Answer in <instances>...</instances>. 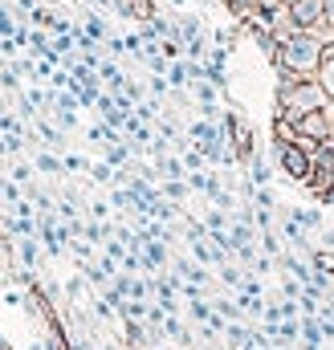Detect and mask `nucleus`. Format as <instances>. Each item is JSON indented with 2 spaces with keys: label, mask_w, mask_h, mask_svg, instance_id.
Here are the masks:
<instances>
[{
  "label": "nucleus",
  "mask_w": 334,
  "mask_h": 350,
  "mask_svg": "<svg viewBox=\"0 0 334 350\" xmlns=\"http://www.w3.org/2000/svg\"><path fill=\"white\" fill-rule=\"evenodd\" d=\"M322 49H326L322 33H290V37L281 41V62H277V66H285V70H294V74H302V78H318Z\"/></svg>",
  "instance_id": "nucleus-1"
},
{
  "label": "nucleus",
  "mask_w": 334,
  "mask_h": 350,
  "mask_svg": "<svg viewBox=\"0 0 334 350\" xmlns=\"http://www.w3.org/2000/svg\"><path fill=\"white\" fill-rule=\"evenodd\" d=\"M273 155H277L281 175H290L294 183H306L310 172H314V155H310V147H302L298 139H290V143H273Z\"/></svg>",
  "instance_id": "nucleus-2"
},
{
  "label": "nucleus",
  "mask_w": 334,
  "mask_h": 350,
  "mask_svg": "<svg viewBox=\"0 0 334 350\" xmlns=\"http://www.w3.org/2000/svg\"><path fill=\"white\" fill-rule=\"evenodd\" d=\"M290 21H294L298 33H318V29H326V0H298V4L290 8Z\"/></svg>",
  "instance_id": "nucleus-3"
},
{
  "label": "nucleus",
  "mask_w": 334,
  "mask_h": 350,
  "mask_svg": "<svg viewBox=\"0 0 334 350\" xmlns=\"http://www.w3.org/2000/svg\"><path fill=\"white\" fill-rule=\"evenodd\" d=\"M114 8H118L123 16H131V21H143V25L155 16V4H151V0H114Z\"/></svg>",
  "instance_id": "nucleus-4"
},
{
  "label": "nucleus",
  "mask_w": 334,
  "mask_h": 350,
  "mask_svg": "<svg viewBox=\"0 0 334 350\" xmlns=\"http://www.w3.org/2000/svg\"><path fill=\"white\" fill-rule=\"evenodd\" d=\"M318 82L322 90L334 98V41H326V49H322V66H318Z\"/></svg>",
  "instance_id": "nucleus-5"
},
{
  "label": "nucleus",
  "mask_w": 334,
  "mask_h": 350,
  "mask_svg": "<svg viewBox=\"0 0 334 350\" xmlns=\"http://www.w3.org/2000/svg\"><path fill=\"white\" fill-rule=\"evenodd\" d=\"M290 216H294L306 232H322V212H318V208H294Z\"/></svg>",
  "instance_id": "nucleus-6"
},
{
  "label": "nucleus",
  "mask_w": 334,
  "mask_h": 350,
  "mask_svg": "<svg viewBox=\"0 0 334 350\" xmlns=\"http://www.w3.org/2000/svg\"><path fill=\"white\" fill-rule=\"evenodd\" d=\"M249 172H253V183H257V187H265V183H269V179H273V172H269V163H265V159H261V155H253Z\"/></svg>",
  "instance_id": "nucleus-7"
},
{
  "label": "nucleus",
  "mask_w": 334,
  "mask_h": 350,
  "mask_svg": "<svg viewBox=\"0 0 334 350\" xmlns=\"http://www.w3.org/2000/svg\"><path fill=\"white\" fill-rule=\"evenodd\" d=\"M37 172L62 175V172H66V163H62V159H53V155H37Z\"/></svg>",
  "instance_id": "nucleus-8"
},
{
  "label": "nucleus",
  "mask_w": 334,
  "mask_h": 350,
  "mask_svg": "<svg viewBox=\"0 0 334 350\" xmlns=\"http://www.w3.org/2000/svg\"><path fill=\"white\" fill-rule=\"evenodd\" d=\"M127 342H131V347H143V342H147V330H143L135 318H127Z\"/></svg>",
  "instance_id": "nucleus-9"
},
{
  "label": "nucleus",
  "mask_w": 334,
  "mask_h": 350,
  "mask_svg": "<svg viewBox=\"0 0 334 350\" xmlns=\"http://www.w3.org/2000/svg\"><path fill=\"white\" fill-rule=\"evenodd\" d=\"M21 257H25V265H29V269L37 265V241H33V237H21Z\"/></svg>",
  "instance_id": "nucleus-10"
},
{
  "label": "nucleus",
  "mask_w": 334,
  "mask_h": 350,
  "mask_svg": "<svg viewBox=\"0 0 334 350\" xmlns=\"http://www.w3.org/2000/svg\"><path fill=\"white\" fill-rule=\"evenodd\" d=\"M167 82H171V86H183V82H188V66H183V62H175V66L167 70Z\"/></svg>",
  "instance_id": "nucleus-11"
},
{
  "label": "nucleus",
  "mask_w": 334,
  "mask_h": 350,
  "mask_svg": "<svg viewBox=\"0 0 334 350\" xmlns=\"http://www.w3.org/2000/svg\"><path fill=\"white\" fill-rule=\"evenodd\" d=\"M261 249H265V257H273V261L281 257V245H277V237H273V232H265V237H261Z\"/></svg>",
  "instance_id": "nucleus-12"
},
{
  "label": "nucleus",
  "mask_w": 334,
  "mask_h": 350,
  "mask_svg": "<svg viewBox=\"0 0 334 350\" xmlns=\"http://www.w3.org/2000/svg\"><path fill=\"white\" fill-rule=\"evenodd\" d=\"M41 139H45L49 147H62V131H53L49 122H41Z\"/></svg>",
  "instance_id": "nucleus-13"
},
{
  "label": "nucleus",
  "mask_w": 334,
  "mask_h": 350,
  "mask_svg": "<svg viewBox=\"0 0 334 350\" xmlns=\"http://www.w3.org/2000/svg\"><path fill=\"white\" fill-rule=\"evenodd\" d=\"M94 179H98V183H114L118 175L110 172V163H98V167H94Z\"/></svg>",
  "instance_id": "nucleus-14"
},
{
  "label": "nucleus",
  "mask_w": 334,
  "mask_h": 350,
  "mask_svg": "<svg viewBox=\"0 0 334 350\" xmlns=\"http://www.w3.org/2000/svg\"><path fill=\"white\" fill-rule=\"evenodd\" d=\"M192 318H196V322H208V318H212V310L204 306V297H200V301H192Z\"/></svg>",
  "instance_id": "nucleus-15"
},
{
  "label": "nucleus",
  "mask_w": 334,
  "mask_h": 350,
  "mask_svg": "<svg viewBox=\"0 0 334 350\" xmlns=\"http://www.w3.org/2000/svg\"><path fill=\"white\" fill-rule=\"evenodd\" d=\"M164 196H167V200H179V196H183V183H179V179H167V183H164Z\"/></svg>",
  "instance_id": "nucleus-16"
},
{
  "label": "nucleus",
  "mask_w": 334,
  "mask_h": 350,
  "mask_svg": "<svg viewBox=\"0 0 334 350\" xmlns=\"http://www.w3.org/2000/svg\"><path fill=\"white\" fill-rule=\"evenodd\" d=\"M12 179H16V183H29V179H33V167H29V163H16V167H12Z\"/></svg>",
  "instance_id": "nucleus-17"
},
{
  "label": "nucleus",
  "mask_w": 334,
  "mask_h": 350,
  "mask_svg": "<svg viewBox=\"0 0 334 350\" xmlns=\"http://www.w3.org/2000/svg\"><path fill=\"white\" fill-rule=\"evenodd\" d=\"M86 33H90L94 41H98V37H106V29H102V21H98V16H90V21H86Z\"/></svg>",
  "instance_id": "nucleus-18"
},
{
  "label": "nucleus",
  "mask_w": 334,
  "mask_h": 350,
  "mask_svg": "<svg viewBox=\"0 0 334 350\" xmlns=\"http://www.w3.org/2000/svg\"><path fill=\"white\" fill-rule=\"evenodd\" d=\"M62 163H66V172H82L86 167V159H78V155H66Z\"/></svg>",
  "instance_id": "nucleus-19"
},
{
  "label": "nucleus",
  "mask_w": 334,
  "mask_h": 350,
  "mask_svg": "<svg viewBox=\"0 0 334 350\" xmlns=\"http://www.w3.org/2000/svg\"><path fill=\"white\" fill-rule=\"evenodd\" d=\"M322 241H326V249H334V228H322Z\"/></svg>",
  "instance_id": "nucleus-20"
},
{
  "label": "nucleus",
  "mask_w": 334,
  "mask_h": 350,
  "mask_svg": "<svg viewBox=\"0 0 334 350\" xmlns=\"http://www.w3.org/2000/svg\"><path fill=\"white\" fill-rule=\"evenodd\" d=\"M0 224H4V216H0Z\"/></svg>",
  "instance_id": "nucleus-21"
}]
</instances>
